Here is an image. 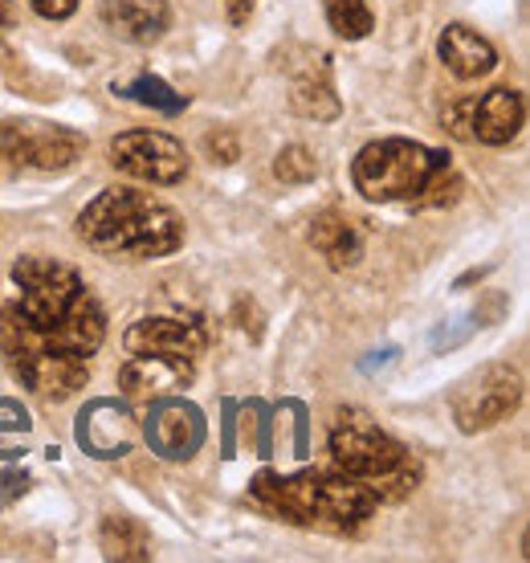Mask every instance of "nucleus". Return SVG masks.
<instances>
[{
  "mask_svg": "<svg viewBox=\"0 0 530 563\" xmlns=\"http://www.w3.org/2000/svg\"><path fill=\"white\" fill-rule=\"evenodd\" d=\"M78 238L102 257L147 262L180 250V212L140 188H107L78 212Z\"/></svg>",
  "mask_w": 530,
  "mask_h": 563,
  "instance_id": "f03ea898",
  "label": "nucleus"
},
{
  "mask_svg": "<svg viewBox=\"0 0 530 563\" xmlns=\"http://www.w3.org/2000/svg\"><path fill=\"white\" fill-rule=\"evenodd\" d=\"M205 147H209L212 155H221V164H233V159H238V140H233V135H209Z\"/></svg>",
  "mask_w": 530,
  "mask_h": 563,
  "instance_id": "a878e982",
  "label": "nucleus"
},
{
  "mask_svg": "<svg viewBox=\"0 0 530 563\" xmlns=\"http://www.w3.org/2000/svg\"><path fill=\"white\" fill-rule=\"evenodd\" d=\"M0 152H9V159L25 168L66 172L82 155V135L66 128H45V123H4Z\"/></svg>",
  "mask_w": 530,
  "mask_h": 563,
  "instance_id": "6e6552de",
  "label": "nucleus"
},
{
  "mask_svg": "<svg viewBox=\"0 0 530 563\" xmlns=\"http://www.w3.org/2000/svg\"><path fill=\"white\" fill-rule=\"evenodd\" d=\"M224 9H229V21H233V25H245L253 13V0H224Z\"/></svg>",
  "mask_w": 530,
  "mask_h": 563,
  "instance_id": "bb28decb",
  "label": "nucleus"
},
{
  "mask_svg": "<svg viewBox=\"0 0 530 563\" xmlns=\"http://www.w3.org/2000/svg\"><path fill=\"white\" fill-rule=\"evenodd\" d=\"M290 102L302 119H314V123L335 119L339 95H335V82H331V62H327V54H310L307 62L294 70Z\"/></svg>",
  "mask_w": 530,
  "mask_h": 563,
  "instance_id": "2eb2a0df",
  "label": "nucleus"
},
{
  "mask_svg": "<svg viewBox=\"0 0 530 563\" xmlns=\"http://www.w3.org/2000/svg\"><path fill=\"white\" fill-rule=\"evenodd\" d=\"M119 95H126V99H135L143 102V107H155V111H164V114H180L184 107H188V99L184 95H176L168 82H159V78H135V82H123V86H114Z\"/></svg>",
  "mask_w": 530,
  "mask_h": 563,
  "instance_id": "aec40b11",
  "label": "nucleus"
},
{
  "mask_svg": "<svg viewBox=\"0 0 530 563\" xmlns=\"http://www.w3.org/2000/svg\"><path fill=\"white\" fill-rule=\"evenodd\" d=\"M274 176H278L281 184H310L314 176H319V159H314V152H307V147H286V152H278V159H274Z\"/></svg>",
  "mask_w": 530,
  "mask_h": 563,
  "instance_id": "412c9836",
  "label": "nucleus"
},
{
  "mask_svg": "<svg viewBox=\"0 0 530 563\" xmlns=\"http://www.w3.org/2000/svg\"><path fill=\"white\" fill-rule=\"evenodd\" d=\"M135 417L111 400H98L90 409L82 412V424H78V441H82V450H90L95 457H119L135 445Z\"/></svg>",
  "mask_w": 530,
  "mask_h": 563,
  "instance_id": "ddd939ff",
  "label": "nucleus"
},
{
  "mask_svg": "<svg viewBox=\"0 0 530 563\" xmlns=\"http://www.w3.org/2000/svg\"><path fill=\"white\" fill-rule=\"evenodd\" d=\"M102 555L107 560H152V536L140 519H126V515H111L98 531Z\"/></svg>",
  "mask_w": 530,
  "mask_h": 563,
  "instance_id": "a211bd4d",
  "label": "nucleus"
},
{
  "mask_svg": "<svg viewBox=\"0 0 530 563\" xmlns=\"http://www.w3.org/2000/svg\"><path fill=\"white\" fill-rule=\"evenodd\" d=\"M147 441H152V450L159 457H168V462H184V457H192L200 450V441H205V417L196 405L188 400H155L152 409V421H147Z\"/></svg>",
  "mask_w": 530,
  "mask_h": 563,
  "instance_id": "9d476101",
  "label": "nucleus"
},
{
  "mask_svg": "<svg viewBox=\"0 0 530 563\" xmlns=\"http://www.w3.org/2000/svg\"><path fill=\"white\" fill-rule=\"evenodd\" d=\"M29 4H33L45 21H66V16H74V9H78V0H29Z\"/></svg>",
  "mask_w": 530,
  "mask_h": 563,
  "instance_id": "393cba45",
  "label": "nucleus"
},
{
  "mask_svg": "<svg viewBox=\"0 0 530 563\" xmlns=\"http://www.w3.org/2000/svg\"><path fill=\"white\" fill-rule=\"evenodd\" d=\"M470 107H474V99H461V102H453V107H445L449 135H457V140H474V135H470Z\"/></svg>",
  "mask_w": 530,
  "mask_h": 563,
  "instance_id": "b1692460",
  "label": "nucleus"
},
{
  "mask_svg": "<svg viewBox=\"0 0 530 563\" xmlns=\"http://www.w3.org/2000/svg\"><path fill=\"white\" fill-rule=\"evenodd\" d=\"M21 298L0 314V347L13 376L45 400H66L90 376V355L107 319L78 269L57 257H21L13 266Z\"/></svg>",
  "mask_w": 530,
  "mask_h": 563,
  "instance_id": "f257e3e1",
  "label": "nucleus"
},
{
  "mask_svg": "<svg viewBox=\"0 0 530 563\" xmlns=\"http://www.w3.org/2000/svg\"><path fill=\"white\" fill-rule=\"evenodd\" d=\"M522 119H527L522 95L510 90V86H498V90H486L482 99H474V107H470V135L477 143L503 147L522 131Z\"/></svg>",
  "mask_w": 530,
  "mask_h": 563,
  "instance_id": "f8f14e48",
  "label": "nucleus"
},
{
  "mask_svg": "<svg viewBox=\"0 0 530 563\" xmlns=\"http://www.w3.org/2000/svg\"><path fill=\"white\" fill-rule=\"evenodd\" d=\"M457 197H461V176L453 168H441L433 180L424 184V192L412 205H420V209H441V205H453Z\"/></svg>",
  "mask_w": 530,
  "mask_h": 563,
  "instance_id": "4be33fe9",
  "label": "nucleus"
},
{
  "mask_svg": "<svg viewBox=\"0 0 530 563\" xmlns=\"http://www.w3.org/2000/svg\"><path fill=\"white\" fill-rule=\"evenodd\" d=\"M16 25V0H0V29Z\"/></svg>",
  "mask_w": 530,
  "mask_h": 563,
  "instance_id": "cd10ccee",
  "label": "nucleus"
},
{
  "mask_svg": "<svg viewBox=\"0 0 530 563\" xmlns=\"http://www.w3.org/2000/svg\"><path fill=\"white\" fill-rule=\"evenodd\" d=\"M196 367L188 355H164V352H131L123 367H119V388L140 405H155L168 396L184 393L192 384Z\"/></svg>",
  "mask_w": 530,
  "mask_h": 563,
  "instance_id": "1a4fd4ad",
  "label": "nucleus"
},
{
  "mask_svg": "<svg viewBox=\"0 0 530 563\" xmlns=\"http://www.w3.org/2000/svg\"><path fill=\"white\" fill-rule=\"evenodd\" d=\"M126 352H164V355H196L209 347L205 327L192 319H140V323L126 327L123 335Z\"/></svg>",
  "mask_w": 530,
  "mask_h": 563,
  "instance_id": "9b49d317",
  "label": "nucleus"
},
{
  "mask_svg": "<svg viewBox=\"0 0 530 563\" xmlns=\"http://www.w3.org/2000/svg\"><path fill=\"white\" fill-rule=\"evenodd\" d=\"M98 13H102L111 33H119L123 42H135V45L159 42L172 21L168 0H102Z\"/></svg>",
  "mask_w": 530,
  "mask_h": 563,
  "instance_id": "4468645a",
  "label": "nucleus"
},
{
  "mask_svg": "<svg viewBox=\"0 0 530 563\" xmlns=\"http://www.w3.org/2000/svg\"><path fill=\"white\" fill-rule=\"evenodd\" d=\"M322 9H327L331 29H335L339 37H347V42H360V37H367L376 29V16H372L367 0H322Z\"/></svg>",
  "mask_w": 530,
  "mask_h": 563,
  "instance_id": "6ab92c4d",
  "label": "nucleus"
},
{
  "mask_svg": "<svg viewBox=\"0 0 530 563\" xmlns=\"http://www.w3.org/2000/svg\"><path fill=\"white\" fill-rule=\"evenodd\" d=\"M331 457H335V465L343 474L360 478L363 486H372L376 478L391 474L396 465L405 462L408 450L396 437L384 433L379 424L351 412V417H343V421L331 429Z\"/></svg>",
  "mask_w": 530,
  "mask_h": 563,
  "instance_id": "423d86ee",
  "label": "nucleus"
},
{
  "mask_svg": "<svg viewBox=\"0 0 530 563\" xmlns=\"http://www.w3.org/2000/svg\"><path fill=\"white\" fill-rule=\"evenodd\" d=\"M111 164L131 180L180 184L188 172V155L164 131H126L111 143Z\"/></svg>",
  "mask_w": 530,
  "mask_h": 563,
  "instance_id": "0eeeda50",
  "label": "nucleus"
},
{
  "mask_svg": "<svg viewBox=\"0 0 530 563\" xmlns=\"http://www.w3.org/2000/svg\"><path fill=\"white\" fill-rule=\"evenodd\" d=\"M441 62L449 66V74H457L461 82H477L498 66V54L482 33L465 25H449L441 33Z\"/></svg>",
  "mask_w": 530,
  "mask_h": 563,
  "instance_id": "dca6fc26",
  "label": "nucleus"
},
{
  "mask_svg": "<svg viewBox=\"0 0 530 563\" xmlns=\"http://www.w3.org/2000/svg\"><path fill=\"white\" fill-rule=\"evenodd\" d=\"M310 245L331 262V269L355 266L363 254V238H360V229H355V221L339 217V212H322V217H314V225H310Z\"/></svg>",
  "mask_w": 530,
  "mask_h": 563,
  "instance_id": "f3484780",
  "label": "nucleus"
},
{
  "mask_svg": "<svg viewBox=\"0 0 530 563\" xmlns=\"http://www.w3.org/2000/svg\"><path fill=\"white\" fill-rule=\"evenodd\" d=\"M441 168H449L445 152L412 140H379L355 155L351 180L367 200L391 205V200H417Z\"/></svg>",
  "mask_w": 530,
  "mask_h": 563,
  "instance_id": "20e7f679",
  "label": "nucleus"
},
{
  "mask_svg": "<svg viewBox=\"0 0 530 563\" xmlns=\"http://www.w3.org/2000/svg\"><path fill=\"white\" fill-rule=\"evenodd\" d=\"M25 433H29L25 409H16L13 400H0V457H9Z\"/></svg>",
  "mask_w": 530,
  "mask_h": 563,
  "instance_id": "5701e85b",
  "label": "nucleus"
},
{
  "mask_svg": "<svg viewBox=\"0 0 530 563\" xmlns=\"http://www.w3.org/2000/svg\"><path fill=\"white\" fill-rule=\"evenodd\" d=\"M522 405V376L510 364L477 367L470 380L453 393V421L461 433H482L506 421Z\"/></svg>",
  "mask_w": 530,
  "mask_h": 563,
  "instance_id": "39448f33",
  "label": "nucleus"
},
{
  "mask_svg": "<svg viewBox=\"0 0 530 563\" xmlns=\"http://www.w3.org/2000/svg\"><path fill=\"white\" fill-rule=\"evenodd\" d=\"M253 494H257L262 507H269L286 522H302V527L322 522V527L347 531V527L363 522L372 510H376L372 490H367L360 478L343 474V470H339V474L310 470V474H298V478L257 474Z\"/></svg>",
  "mask_w": 530,
  "mask_h": 563,
  "instance_id": "7ed1b4c3",
  "label": "nucleus"
}]
</instances>
